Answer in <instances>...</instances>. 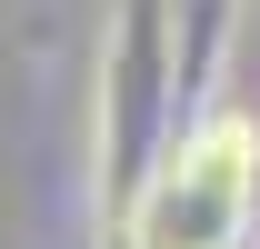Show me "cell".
<instances>
[{
  "mask_svg": "<svg viewBox=\"0 0 260 249\" xmlns=\"http://www.w3.org/2000/svg\"><path fill=\"white\" fill-rule=\"evenodd\" d=\"M260 210V140L250 120H210L140 199V249H240Z\"/></svg>",
  "mask_w": 260,
  "mask_h": 249,
  "instance_id": "1",
  "label": "cell"
}]
</instances>
